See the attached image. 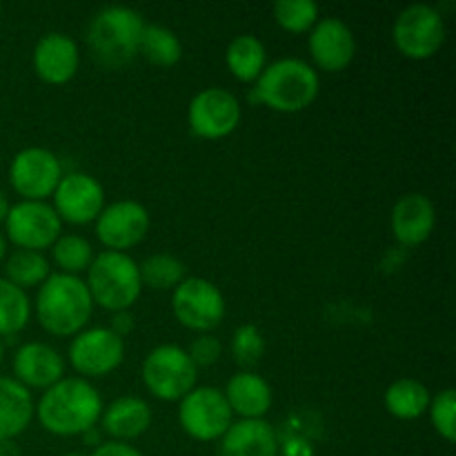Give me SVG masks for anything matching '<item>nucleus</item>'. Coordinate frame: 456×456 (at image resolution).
<instances>
[{
	"instance_id": "nucleus-11",
	"label": "nucleus",
	"mask_w": 456,
	"mask_h": 456,
	"mask_svg": "<svg viewBox=\"0 0 456 456\" xmlns=\"http://www.w3.org/2000/svg\"><path fill=\"white\" fill-rule=\"evenodd\" d=\"M61 178V159L45 147H25L9 165V183L22 200H45L56 191Z\"/></svg>"
},
{
	"instance_id": "nucleus-28",
	"label": "nucleus",
	"mask_w": 456,
	"mask_h": 456,
	"mask_svg": "<svg viewBox=\"0 0 456 456\" xmlns=\"http://www.w3.org/2000/svg\"><path fill=\"white\" fill-rule=\"evenodd\" d=\"M29 316L31 303L25 289L0 279V337H13L25 330Z\"/></svg>"
},
{
	"instance_id": "nucleus-31",
	"label": "nucleus",
	"mask_w": 456,
	"mask_h": 456,
	"mask_svg": "<svg viewBox=\"0 0 456 456\" xmlns=\"http://www.w3.org/2000/svg\"><path fill=\"white\" fill-rule=\"evenodd\" d=\"M274 18L283 29L303 34L319 22V4L312 0H279L274 4Z\"/></svg>"
},
{
	"instance_id": "nucleus-15",
	"label": "nucleus",
	"mask_w": 456,
	"mask_h": 456,
	"mask_svg": "<svg viewBox=\"0 0 456 456\" xmlns=\"http://www.w3.org/2000/svg\"><path fill=\"white\" fill-rule=\"evenodd\" d=\"M53 209L61 221L85 225L96 221L105 208V190L101 183L85 172L65 174L53 191Z\"/></svg>"
},
{
	"instance_id": "nucleus-4",
	"label": "nucleus",
	"mask_w": 456,
	"mask_h": 456,
	"mask_svg": "<svg viewBox=\"0 0 456 456\" xmlns=\"http://www.w3.org/2000/svg\"><path fill=\"white\" fill-rule=\"evenodd\" d=\"M319 74L310 62L301 58H281L261 71L254 87V96L265 102L270 110L303 111L319 96Z\"/></svg>"
},
{
	"instance_id": "nucleus-21",
	"label": "nucleus",
	"mask_w": 456,
	"mask_h": 456,
	"mask_svg": "<svg viewBox=\"0 0 456 456\" xmlns=\"http://www.w3.org/2000/svg\"><path fill=\"white\" fill-rule=\"evenodd\" d=\"M101 417L107 435L114 436V441L127 444L150 430L154 414H151L150 403L141 396H120L102 410Z\"/></svg>"
},
{
	"instance_id": "nucleus-35",
	"label": "nucleus",
	"mask_w": 456,
	"mask_h": 456,
	"mask_svg": "<svg viewBox=\"0 0 456 456\" xmlns=\"http://www.w3.org/2000/svg\"><path fill=\"white\" fill-rule=\"evenodd\" d=\"M89 456H145V454L138 452L134 445L123 444V441H107V444L98 445V448Z\"/></svg>"
},
{
	"instance_id": "nucleus-8",
	"label": "nucleus",
	"mask_w": 456,
	"mask_h": 456,
	"mask_svg": "<svg viewBox=\"0 0 456 456\" xmlns=\"http://www.w3.org/2000/svg\"><path fill=\"white\" fill-rule=\"evenodd\" d=\"M178 421L196 441H218L232 426V410L218 387H194L181 399Z\"/></svg>"
},
{
	"instance_id": "nucleus-32",
	"label": "nucleus",
	"mask_w": 456,
	"mask_h": 456,
	"mask_svg": "<svg viewBox=\"0 0 456 456\" xmlns=\"http://www.w3.org/2000/svg\"><path fill=\"white\" fill-rule=\"evenodd\" d=\"M263 352H265V338H263L261 330L256 325H240L232 337V354H234L236 363L243 368H252L261 361Z\"/></svg>"
},
{
	"instance_id": "nucleus-22",
	"label": "nucleus",
	"mask_w": 456,
	"mask_h": 456,
	"mask_svg": "<svg viewBox=\"0 0 456 456\" xmlns=\"http://www.w3.org/2000/svg\"><path fill=\"white\" fill-rule=\"evenodd\" d=\"M225 401L232 414L243 419H263L272 408V387L263 377L254 372H239L227 381Z\"/></svg>"
},
{
	"instance_id": "nucleus-40",
	"label": "nucleus",
	"mask_w": 456,
	"mask_h": 456,
	"mask_svg": "<svg viewBox=\"0 0 456 456\" xmlns=\"http://www.w3.org/2000/svg\"><path fill=\"white\" fill-rule=\"evenodd\" d=\"M62 456H85V454H78V452H69V454H62Z\"/></svg>"
},
{
	"instance_id": "nucleus-13",
	"label": "nucleus",
	"mask_w": 456,
	"mask_h": 456,
	"mask_svg": "<svg viewBox=\"0 0 456 456\" xmlns=\"http://www.w3.org/2000/svg\"><path fill=\"white\" fill-rule=\"evenodd\" d=\"M125 359V341L110 328L83 330L69 346V361L83 377H107Z\"/></svg>"
},
{
	"instance_id": "nucleus-34",
	"label": "nucleus",
	"mask_w": 456,
	"mask_h": 456,
	"mask_svg": "<svg viewBox=\"0 0 456 456\" xmlns=\"http://www.w3.org/2000/svg\"><path fill=\"white\" fill-rule=\"evenodd\" d=\"M187 354H190L191 363H194L196 368H209V365L218 363V359H221L223 354V346L216 337H212V334H200V337H196L194 341H191Z\"/></svg>"
},
{
	"instance_id": "nucleus-16",
	"label": "nucleus",
	"mask_w": 456,
	"mask_h": 456,
	"mask_svg": "<svg viewBox=\"0 0 456 456\" xmlns=\"http://www.w3.org/2000/svg\"><path fill=\"white\" fill-rule=\"evenodd\" d=\"M312 58L325 71H341L354 61L356 40L347 22L341 18H319L307 38Z\"/></svg>"
},
{
	"instance_id": "nucleus-18",
	"label": "nucleus",
	"mask_w": 456,
	"mask_h": 456,
	"mask_svg": "<svg viewBox=\"0 0 456 456\" xmlns=\"http://www.w3.org/2000/svg\"><path fill=\"white\" fill-rule=\"evenodd\" d=\"M80 52L71 36L62 31H52L43 36L34 47V69L45 83H69L78 71Z\"/></svg>"
},
{
	"instance_id": "nucleus-26",
	"label": "nucleus",
	"mask_w": 456,
	"mask_h": 456,
	"mask_svg": "<svg viewBox=\"0 0 456 456\" xmlns=\"http://www.w3.org/2000/svg\"><path fill=\"white\" fill-rule=\"evenodd\" d=\"M138 52L150 61L151 65L172 67L181 61L183 45L181 38L165 25H145L138 43Z\"/></svg>"
},
{
	"instance_id": "nucleus-7",
	"label": "nucleus",
	"mask_w": 456,
	"mask_h": 456,
	"mask_svg": "<svg viewBox=\"0 0 456 456\" xmlns=\"http://www.w3.org/2000/svg\"><path fill=\"white\" fill-rule=\"evenodd\" d=\"M445 43V22L436 7L414 3L405 7L395 20V45L405 58L426 61Z\"/></svg>"
},
{
	"instance_id": "nucleus-20",
	"label": "nucleus",
	"mask_w": 456,
	"mask_h": 456,
	"mask_svg": "<svg viewBox=\"0 0 456 456\" xmlns=\"http://www.w3.org/2000/svg\"><path fill=\"white\" fill-rule=\"evenodd\" d=\"M221 456H279V439L265 419H240L221 436Z\"/></svg>"
},
{
	"instance_id": "nucleus-29",
	"label": "nucleus",
	"mask_w": 456,
	"mask_h": 456,
	"mask_svg": "<svg viewBox=\"0 0 456 456\" xmlns=\"http://www.w3.org/2000/svg\"><path fill=\"white\" fill-rule=\"evenodd\" d=\"M141 283L154 289H172L187 279L185 263L172 254H151L138 265Z\"/></svg>"
},
{
	"instance_id": "nucleus-42",
	"label": "nucleus",
	"mask_w": 456,
	"mask_h": 456,
	"mask_svg": "<svg viewBox=\"0 0 456 456\" xmlns=\"http://www.w3.org/2000/svg\"><path fill=\"white\" fill-rule=\"evenodd\" d=\"M0 12H3V4H0Z\"/></svg>"
},
{
	"instance_id": "nucleus-1",
	"label": "nucleus",
	"mask_w": 456,
	"mask_h": 456,
	"mask_svg": "<svg viewBox=\"0 0 456 456\" xmlns=\"http://www.w3.org/2000/svg\"><path fill=\"white\" fill-rule=\"evenodd\" d=\"M101 392L83 377H62L40 396V426L56 436H78L94 430L102 414Z\"/></svg>"
},
{
	"instance_id": "nucleus-23",
	"label": "nucleus",
	"mask_w": 456,
	"mask_h": 456,
	"mask_svg": "<svg viewBox=\"0 0 456 456\" xmlns=\"http://www.w3.org/2000/svg\"><path fill=\"white\" fill-rule=\"evenodd\" d=\"M34 399L22 383L0 377V441H13L34 419Z\"/></svg>"
},
{
	"instance_id": "nucleus-33",
	"label": "nucleus",
	"mask_w": 456,
	"mask_h": 456,
	"mask_svg": "<svg viewBox=\"0 0 456 456\" xmlns=\"http://www.w3.org/2000/svg\"><path fill=\"white\" fill-rule=\"evenodd\" d=\"M428 412H430L435 430L439 432L445 441H450V444H452V441L456 439V428H454L456 392L452 390V387H445V390H441L435 399H430Z\"/></svg>"
},
{
	"instance_id": "nucleus-6",
	"label": "nucleus",
	"mask_w": 456,
	"mask_h": 456,
	"mask_svg": "<svg viewBox=\"0 0 456 456\" xmlns=\"http://www.w3.org/2000/svg\"><path fill=\"white\" fill-rule=\"evenodd\" d=\"M199 368L187 350L178 346H159L142 361V381L160 401H181L196 387Z\"/></svg>"
},
{
	"instance_id": "nucleus-38",
	"label": "nucleus",
	"mask_w": 456,
	"mask_h": 456,
	"mask_svg": "<svg viewBox=\"0 0 456 456\" xmlns=\"http://www.w3.org/2000/svg\"><path fill=\"white\" fill-rule=\"evenodd\" d=\"M9 208H12V205H9L7 194H4V191L0 190V223H4V218H7Z\"/></svg>"
},
{
	"instance_id": "nucleus-19",
	"label": "nucleus",
	"mask_w": 456,
	"mask_h": 456,
	"mask_svg": "<svg viewBox=\"0 0 456 456\" xmlns=\"http://www.w3.org/2000/svg\"><path fill=\"white\" fill-rule=\"evenodd\" d=\"M435 203L419 191L401 196L392 208V232L405 248L426 243L435 230Z\"/></svg>"
},
{
	"instance_id": "nucleus-24",
	"label": "nucleus",
	"mask_w": 456,
	"mask_h": 456,
	"mask_svg": "<svg viewBox=\"0 0 456 456\" xmlns=\"http://www.w3.org/2000/svg\"><path fill=\"white\" fill-rule=\"evenodd\" d=\"M430 390L417 379H396L386 390V408L401 421H414L428 412Z\"/></svg>"
},
{
	"instance_id": "nucleus-37",
	"label": "nucleus",
	"mask_w": 456,
	"mask_h": 456,
	"mask_svg": "<svg viewBox=\"0 0 456 456\" xmlns=\"http://www.w3.org/2000/svg\"><path fill=\"white\" fill-rule=\"evenodd\" d=\"M0 456H22V452L13 441H0Z\"/></svg>"
},
{
	"instance_id": "nucleus-17",
	"label": "nucleus",
	"mask_w": 456,
	"mask_h": 456,
	"mask_svg": "<svg viewBox=\"0 0 456 456\" xmlns=\"http://www.w3.org/2000/svg\"><path fill=\"white\" fill-rule=\"evenodd\" d=\"M13 374H16V381L22 383L27 390L29 387L47 390L65 377V359L56 347L47 343H25L13 354Z\"/></svg>"
},
{
	"instance_id": "nucleus-3",
	"label": "nucleus",
	"mask_w": 456,
	"mask_h": 456,
	"mask_svg": "<svg viewBox=\"0 0 456 456\" xmlns=\"http://www.w3.org/2000/svg\"><path fill=\"white\" fill-rule=\"evenodd\" d=\"M142 29L145 20L136 9L120 4L101 9L92 18L87 31V45L94 61L107 69L127 65L138 53Z\"/></svg>"
},
{
	"instance_id": "nucleus-27",
	"label": "nucleus",
	"mask_w": 456,
	"mask_h": 456,
	"mask_svg": "<svg viewBox=\"0 0 456 456\" xmlns=\"http://www.w3.org/2000/svg\"><path fill=\"white\" fill-rule=\"evenodd\" d=\"M4 274H7L9 283L27 289L34 288V285H43L52 272H49V261L43 252L16 249V252L9 254L7 263H4Z\"/></svg>"
},
{
	"instance_id": "nucleus-25",
	"label": "nucleus",
	"mask_w": 456,
	"mask_h": 456,
	"mask_svg": "<svg viewBox=\"0 0 456 456\" xmlns=\"http://www.w3.org/2000/svg\"><path fill=\"white\" fill-rule=\"evenodd\" d=\"M265 45L252 34H240L227 45L225 61L232 74L243 83H252L265 69Z\"/></svg>"
},
{
	"instance_id": "nucleus-12",
	"label": "nucleus",
	"mask_w": 456,
	"mask_h": 456,
	"mask_svg": "<svg viewBox=\"0 0 456 456\" xmlns=\"http://www.w3.org/2000/svg\"><path fill=\"white\" fill-rule=\"evenodd\" d=\"M190 127L200 138H225L239 127L240 102L223 87H208L196 94L190 102Z\"/></svg>"
},
{
	"instance_id": "nucleus-41",
	"label": "nucleus",
	"mask_w": 456,
	"mask_h": 456,
	"mask_svg": "<svg viewBox=\"0 0 456 456\" xmlns=\"http://www.w3.org/2000/svg\"><path fill=\"white\" fill-rule=\"evenodd\" d=\"M0 363H3V343H0Z\"/></svg>"
},
{
	"instance_id": "nucleus-5",
	"label": "nucleus",
	"mask_w": 456,
	"mask_h": 456,
	"mask_svg": "<svg viewBox=\"0 0 456 456\" xmlns=\"http://www.w3.org/2000/svg\"><path fill=\"white\" fill-rule=\"evenodd\" d=\"M85 283L92 301L111 312L129 310L142 292L138 263L129 254L111 249L94 256Z\"/></svg>"
},
{
	"instance_id": "nucleus-9",
	"label": "nucleus",
	"mask_w": 456,
	"mask_h": 456,
	"mask_svg": "<svg viewBox=\"0 0 456 456\" xmlns=\"http://www.w3.org/2000/svg\"><path fill=\"white\" fill-rule=\"evenodd\" d=\"M174 316L185 328L196 332H209L225 316V297L212 281L200 276H187L174 288L172 297Z\"/></svg>"
},
{
	"instance_id": "nucleus-30",
	"label": "nucleus",
	"mask_w": 456,
	"mask_h": 456,
	"mask_svg": "<svg viewBox=\"0 0 456 456\" xmlns=\"http://www.w3.org/2000/svg\"><path fill=\"white\" fill-rule=\"evenodd\" d=\"M52 254L56 265L61 267L62 274L78 276L80 272H87L94 261V248L85 236L78 234H61L56 243L52 245Z\"/></svg>"
},
{
	"instance_id": "nucleus-39",
	"label": "nucleus",
	"mask_w": 456,
	"mask_h": 456,
	"mask_svg": "<svg viewBox=\"0 0 456 456\" xmlns=\"http://www.w3.org/2000/svg\"><path fill=\"white\" fill-rule=\"evenodd\" d=\"M4 256H7V240H4V236L0 234V261H3Z\"/></svg>"
},
{
	"instance_id": "nucleus-2",
	"label": "nucleus",
	"mask_w": 456,
	"mask_h": 456,
	"mask_svg": "<svg viewBox=\"0 0 456 456\" xmlns=\"http://www.w3.org/2000/svg\"><path fill=\"white\" fill-rule=\"evenodd\" d=\"M94 312L87 283L74 274H49L36 297L40 325L53 337H76Z\"/></svg>"
},
{
	"instance_id": "nucleus-36",
	"label": "nucleus",
	"mask_w": 456,
	"mask_h": 456,
	"mask_svg": "<svg viewBox=\"0 0 456 456\" xmlns=\"http://www.w3.org/2000/svg\"><path fill=\"white\" fill-rule=\"evenodd\" d=\"M134 323H136V321H134V316L129 314V310H125V312H114V319H111L110 330H111V332H114V334H118L120 338H123V337H127L129 332H132Z\"/></svg>"
},
{
	"instance_id": "nucleus-14",
	"label": "nucleus",
	"mask_w": 456,
	"mask_h": 456,
	"mask_svg": "<svg viewBox=\"0 0 456 456\" xmlns=\"http://www.w3.org/2000/svg\"><path fill=\"white\" fill-rule=\"evenodd\" d=\"M150 212L136 200H116L96 218V236L111 252H123L141 243L150 232Z\"/></svg>"
},
{
	"instance_id": "nucleus-10",
	"label": "nucleus",
	"mask_w": 456,
	"mask_h": 456,
	"mask_svg": "<svg viewBox=\"0 0 456 456\" xmlns=\"http://www.w3.org/2000/svg\"><path fill=\"white\" fill-rule=\"evenodd\" d=\"M4 230H7L9 240L18 245V249L40 252L56 243L62 221L56 209L45 200H20L9 208Z\"/></svg>"
}]
</instances>
